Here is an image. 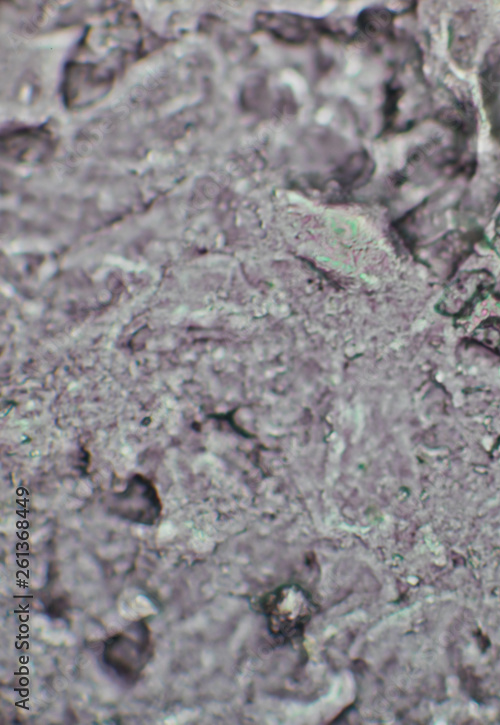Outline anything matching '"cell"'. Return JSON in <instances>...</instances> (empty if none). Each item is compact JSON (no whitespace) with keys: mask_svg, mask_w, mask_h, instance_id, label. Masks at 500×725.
<instances>
[{"mask_svg":"<svg viewBox=\"0 0 500 725\" xmlns=\"http://www.w3.org/2000/svg\"><path fill=\"white\" fill-rule=\"evenodd\" d=\"M261 606L269 632L283 641L299 637L316 610L309 593L295 584L283 585L268 593Z\"/></svg>","mask_w":500,"mask_h":725,"instance_id":"1","label":"cell"},{"mask_svg":"<svg viewBox=\"0 0 500 725\" xmlns=\"http://www.w3.org/2000/svg\"><path fill=\"white\" fill-rule=\"evenodd\" d=\"M108 510L126 521L153 525L161 515L162 502L153 481L136 473L128 478L121 491L109 497Z\"/></svg>","mask_w":500,"mask_h":725,"instance_id":"2","label":"cell"},{"mask_svg":"<svg viewBox=\"0 0 500 725\" xmlns=\"http://www.w3.org/2000/svg\"><path fill=\"white\" fill-rule=\"evenodd\" d=\"M114 77L112 70L101 69L91 63H68L62 83V94L66 106H86L101 98L108 91Z\"/></svg>","mask_w":500,"mask_h":725,"instance_id":"3","label":"cell"},{"mask_svg":"<svg viewBox=\"0 0 500 725\" xmlns=\"http://www.w3.org/2000/svg\"><path fill=\"white\" fill-rule=\"evenodd\" d=\"M148 636L140 632H122L107 640L104 658L119 676L134 677L143 668L148 653Z\"/></svg>","mask_w":500,"mask_h":725,"instance_id":"4","label":"cell"},{"mask_svg":"<svg viewBox=\"0 0 500 725\" xmlns=\"http://www.w3.org/2000/svg\"><path fill=\"white\" fill-rule=\"evenodd\" d=\"M256 22L278 40L293 44L303 43L315 35L333 33L321 20L290 13H259Z\"/></svg>","mask_w":500,"mask_h":725,"instance_id":"5","label":"cell"},{"mask_svg":"<svg viewBox=\"0 0 500 725\" xmlns=\"http://www.w3.org/2000/svg\"><path fill=\"white\" fill-rule=\"evenodd\" d=\"M2 154L19 160L50 155L56 147V139L47 125L17 128L2 134Z\"/></svg>","mask_w":500,"mask_h":725,"instance_id":"6","label":"cell"},{"mask_svg":"<svg viewBox=\"0 0 500 725\" xmlns=\"http://www.w3.org/2000/svg\"><path fill=\"white\" fill-rule=\"evenodd\" d=\"M392 17L389 12L382 9H369L361 13L358 19L359 28L368 35L376 36L390 25Z\"/></svg>","mask_w":500,"mask_h":725,"instance_id":"7","label":"cell"}]
</instances>
